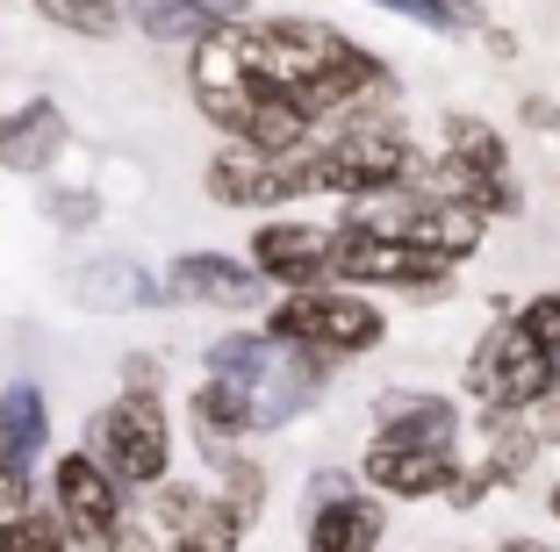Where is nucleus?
Returning a JSON list of instances; mask_svg holds the SVG:
<instances>
[{
  "mask_svg": "<svg viewBox=\"0 0 560 552\" xmlns=\"http://www.w3.org/2000/svg\"><path fill=\"white\" fill-rule=\"evenodd\" d=\"M201 195L237 215H280L295 201H310V158L302 151L295 158H259L245 144H223L201 158Z\"/></svg>",
  "mask_w": 560,
  "mask_h": 552,
  "instance_id": "39448f33",
  "label": "nucleus"
},
{
  "mask_svg": "<svg viewBox=\"0 0 560 552\" xmlns=\"http://www.w3.org/2000/svg\"><path fill=\"white\" fill-rule=\"evenodd\" d=\"M72 302L94 309V316H116V309H151V302H165V287L137 259H116V251H108V259L72 273Z\"/></svg>",
  "mask_w": 560,
  "mask_h": 552,
  "instance_id": "dca6fc26",
  "label": "nucleus"
},
{
  "mask_svg": "<svg viewBox=\"0 0 560 552\" xmlns=\"http://www.w3.org/2000/svg\"><path fill=\"white\" fill-rule=\"evenodd\" d=\"M80 445L108 467V481H116L122 495H130V488L144 495V488H159L165 473H173V409H165V395L116 388L86 416Z\"/></svg>",
  "mask_w": 560,
  "mask_h": 552,
  "instance_id": "f03ea898",
  "label": "nucleus"
},
{
  "mask_svg": "<svg viewBox=\"0 0 560 552\" xmlns=\"http://www.w3.org/2000/svg\"><path fill=\"white\" fill-rule=\"evenodd\" d=\"M165 302H187V309H223V316H252L273 302V287H266L259 273H252L245 259H231V251H180V259L165 266Z\"/></svg>",
  "mask_w": 560,
  "mask_h": 552,
  "instance_id": "6e6552de",
  "label": "nucleus"
},
{
  "mask_svg": "<svg viewBox=\"0 0 560 552\" xmlns=\"http://www.w3.org/2000/svg\"><path fill=\"white\" fill-rule=\"evenodd\" d=\"M245 531H252V524L237 517L231 503L201 495V509H195V517H187L173 538H165V545H180V552H245Z\"/></svg>",
  "mask_w": 560,
  "mask_h": 552,
  "instance_id": "5701e85b",
  "label": "nucleus"
},
{
  "mask_svg": "<svg viewBox=\"0 0 560 552\" xmlns=\"http://www.w3.org/2000/svg\"><path fill=\"white\" fill-rule=\"evenodd\" d=\"M122 22H137V36L159 50H187L209 36V22L187 8V0H122Z\"/></svg>",
  "mask_w": 560,
  "mask_h": 552,
  "instance_id": "412c9836",
  "label": "nucleus"
},
{
  "mask_svg": "<svg viewBox=\"0 0 560 552\" xmlns=\"http://www.w3.org/2000/svg\"><path fill=\"white\" fill-rule=\"evenodd\" d=\"M273 352L280 344L266 338V330H231V338H215L209 352H201V374H215V380H231V388H259V374L273 366Z\"/></svg>",
  "mask_w": 560,
  "mask_h": 552,
  "instance_id": "aec40b11",
  "label": "nucleus"
},
{
  "mask_svg": "<svg viewBox=\"0 0 560 552\" xmlns=\"http://www.w3.org/2000/svg\"><path fill=\"white\" fill-rule=\"evenodd\" d=\"M187 8H195V15L209 22V30H237V22L259 15V0H187Z\"/></svg>",
  "mask_w": 560,
  "mask_h": 552,
  "instance_id": "c756f323",
  "label": "nucleus"
},
{
  "mask_svg": "<svg viewBox=\"0 0 560 552\" xmlns=\"http://www.w3.org/2000/svg\"><path fill=\"white\" fill-rule=\"evenodd\" d=\"M381 453H460V402L453 395H388L374 416V438Z\"/></svg>",
  "mask_w": 560,
  "mask_h": 552,
  "instance_id": "9b49d317",
  "label": "nucleus"
},
{
  "mask_svg": "<svg viewBox=\"0 0 560 552\" xmlns=\"http://www.w3.org/2000/svg\"><path fill=\"white\" fill-rule=\"evenodd\" d=\"M324 251H330V223H288V215H266L252 223L245 266L266 287L295 294V287H324Z\"/></svg>",
  "mask_w": 560,
  "mask_h": 552,
  "instance_id": "1a4fd4ad",
  "label": "nucleus"
},
{
  "mask_svg": "<svg viewBox=\"0 0 560 552\" xmlns=\"http://www.w3.org/2000/svg\"><path fill=\"white\" fill-rule=\"evenodd\" d=\"M481 44H489V58H517V36L511 30H489V22H481Z\"/></svg>",
  "mask_w": 560,
  "mask_h": 552,
  "instance_id": "473e14b6",
  "label": "nucleus"
},
{
  "mask_svg": "<svg viewBox=\"0 0 560 552\" xmlns=\"http://www.w3.org/2000/svg\"><path fill=\"white\" fill-rule=\"evenodd\" d=\"M495 552H560V545H546V538H503Z\"/></svg>",
  "mask_w": 560,
  "mask_h": 552,
  "instance_id": "72a5a7b5",
  "label": "nucleus"
},
{
  "mask_svg": "<svg viewBox=\"0 0 560 552\" xmlns=\"http://www.w3.org/2000/svg\"><path fill=\"white\" fill-rule=\"evenodd\" d=\"M122 388L159 395V388H165V359H159V352H122Z\"/></svg>",
  "mask_w": 560,
  "mask_h": 552,
  "instance_id": "7c9ffc66",
  "label": "nucleus"
},
{
  "mask_svg": "<svg viewBox=\"0 0 560 552\" xmlns=\"http://www.w3.org/2000/svg\"><path fill=\"white\" fill-rule=\"evenodd\" d=\"M489 215L475 209V201H445V195H417L410 187V215H402V230L396 237H410V244H424L431 259H445V266H467L489 244Z\"/></svg>",
  "mask_w": 560,
  "mask_h": 552,
  "instance_id": "f8f14e48",
  "label": "nucleus"
},
{
  "mask_svg": "<svg viewBox=\"0 0 560 552\" xmlns=\"http://www.w3.org/2000/svg\"><path fill=\"white\" fill-rule=\"evenodd\" d=\"M553 388H560V359L546 352L517 316H495L475 338L467 366H460V395H475L481 416H525V409L546 402Z\"/></svg>",
  "mask_w": 560,
  "mask_h": 552,
  "instance_id": "7ed1b4c3",
  "label": "nucleus"
},
{
  "mask_svg": "<svg viewBox=\"0 0 560 552\" xmlns=\"http://www.w3.org/2000/svg\"><path fill=\"white\" fill-rule=\"evenodd\" d=\"M165 552H180V545H165Z\"/></svg>",
  "mask_w": 560,
  "mask_h": 552,
  "instance_id": "c9c22d12",
  "label": "nucleus"
},
{
  "mask_svg": "<svg viewBox=\"0 0 560 552\" xmlns=\"http://www.w3.org/2000/svg\"><path fill=\"white\" fill-rule=\"evenodd\" d=\"M324 280H338V287H402L417 302H445L453 294V266L431 259L424 244L374 237V230H346V223H330Z\"/></svg>",
  "mask_w": 560,
  "mask_h": 552,
  "instance_id": "20e7f679",
  "label": "nucleus"
},
{
  "mask_svg": "<svg viewBox=\"0 0 560 552\" xmlns=\"http://www.w3.org/2000/svg\"><path fill=\"white\" fill-rule=\"evenodd\" d=\"M187 94H195L201 122H209L223 144H237L252 101H259L245 58H237V30H209L201 44H187Z\"/></svg>",
  "mask_w": 560,
  "mask_h": 552,
  "instance_id": "0eeeda50",
  "label": "nucleus"
},
{
  "mask_svg": "<svg viewBox=\"0 0 560 552\" xmlns=\"http://www.w3.org/2000/svg\"><path fill=\"white\" fill-rule=\"evenodd\" d=\"M517 122H525V130H553V122H560V108H553L546 94H525V101H517Z\"/></svg>",
  "mask_w": 560,
  "mask_h": 552,
  "instance_id": "2f4dec72",
  "label": "nucleus"
},
{
  "mask_svg": "<svg viewBox=\"0 0 560 552\" xmlns=\"http://www.w3.org/2000/svg\"><path fill=\"white\" fill-rule=\"evenodd\" d=\"M388 538V509H381L374 488H330L310 503V524H302V552H381Z\"/></svg>",
  "mask_w": 560,
  "mask_h": 552,
  "instance_id": "9d476101",
  "label": "nucleus"
},
{
  "mask_svg": "<svg viewBox=\"0 0 560 552\" xmlns=\"http://www.w3.org/2000/svg\"><path fill=\"white\" fill-rule=\"evenodd\" d=\"M44 495H50V517H58V531H66L72 545H94V552L108 545V531H116L122 517H130V495L108 481V467H101L86 445H72V453H50Z\"/></svg>",
  "mask_w": 560,
  "mask_h": 552,
  "instance_id": "423d86ee",
  "label": "nucleus"
},
{
  "mask_svg": "<svg viewBox=\"0 0 560 552\" xmlns=\"http://www.w3.org/2000/svg\"><path fill=\"white\" fill-rule=\"evenodd\" d=\"M439 151L460 173H475V179H511L517 165H511V137L495 130L489 115H475V108H445L439 115Z\"/></svg>",
  "mask_w": 560,
  "mask_h": 552,
  "instance_id": "f3484780",
  "label": "nucleus"
},
{
  "mask_svg": "<svg viewBox=\"0 0 560 552\" xmlns=\"http://www.w3.org/2000/svg\"><path fill=\"white\" fill-rule=\"evenodd\" d=\"M209 473H215V488H209L215 503H231L245 524L266 517V467L252 453H237V445H231V453H209Z\"/></svg>",
  "mask_w": 560,
  "mask_h": 552,
  "instance_id": "4be33fe9",
  "label": "nucleus"
},
{
  "mask_svg": "<svg viewBox=\"0 0 560 552\" xmlns=\"http://www.w3.org/2000/svg\"><path fill=\"white\" fill-rule=\"evenodd\" d=\"M539 431H532V416H481V453L467 459V467L481 473L489 488H511L532 473V459H539Z\"/></svg>",
  "mask_w": 560,
  "mask_h": 552,
  "instance_id": "6ab92c4d",
  "label": "nucleus"
},
{
  "mask_svg": "<svg viewBox=\"0 0 560 552\" xmlns=\"http://www.w3.org/2000/svg\"><path fill=\"white\" fill-rule=\"evenodd\" d=\"M101 552H165V538L151 531L144 517H122L116 531H108V545H101Z\"/></svg>",
  "mask_w": 560,
  "mask_h": 552,
  "instance_id": "c85d7f7f",
  "label": "nucleus"
},
{
  "mask_svg": "<svg viewBox=\"0 0 560 552\" xmlns=\"http://www.w3.org/2000/svg\"><path fill=\"white\" fill-rule=\"evenodd\" d=\"M259 330L273 344H310V352H330V359H366L388 344V309H381L366 287H295V294H273L259 316Z\"/></svg>",
  "mask_w": 560,
  "mask_h": 552,
  "instance_id": "f257e3e1",
  "label": "nucleus"
},
{
  "mask_svg": "<svg viewBox=\"0 0 560 552\" xmlns=\"http://www.w3.org/2000/svg\"><path fill=\"white\" fill-rule=\"evenodd\" d=\"M187 431H195L201 459L231 453V445H245V438H259V431H252V395L231 388V380H215V374H201L195 395H187Z\"/></svg>",
  "mask_w": 560,
  "mask_h": 552,
  "instance_id": "4468645a",
  "label": "nucleus"
},
{
  "mask_svg": "<svg viewBox=\"0 0 560 552\" xmlns=\"http://www.w3.org/2000/svg\"><path fill=\"white\" fill-rule=\"evenodd\" d=\"M50 453V395L44 380H0V459L44 467Z\"/></svg>",
  "mask_w": 560,
  "mask_h": 552,
  "instance_id": "2eb2a0df",
  "label": "nucleus"
},
{
  "mask_svg": "<svg viewBox=\"0 0 560 552\" xmlns=\"http://www.w3.org/2000/svg\"><path fill=\"white\" fill-rule=\"evenodd\" d=\"M30 8L50 30L80 36V44H108V36L122 30V0H30Z\"/></svg>",
  "mask_w": 560,
  "mask_h": 552,
  "instance_id": "b1692460",
  "label": "nucleus"
},
{
  "mask_svg": "<svg viewBox=\"0 0 560 552\" xmlns=\"http://www.w3.org/2000/svg\"><path fill=\"white\" fill-rule=\"evenodd\" d=\"M546 509H553V524H560V481H553V495H546Z\"/></svg>",
  "mask_w": 560,
  "mask_h": 552,
  "instance_id": "f704fd0d",
  "label": "nucleus"
},
{
  "mask_svg": "<svg viewBox=\"0 0 560 552\" xmlns=\"http://www.w3.org/2000/svg\"><path fill=\"white\" fill-rule=\"evenodd\" d=\"M237 144L259 151V158H295V151L316 144V122L295 108V94H266V86H259V101H252V115H245V130H237Z\"/></svg>",
  "mask_w": 560,
  "mask_h": 552,
  "instance_id": "a211bd4d",
  "label": "nucleus"
},
{
  "mask_svg": "<svg viewBox=\"0 0 560 552\" xmlns=\"http://www.w3.org/2000/svg\"><path fill=\"white\" fill-rule=\"evenodd\" d=\"M44 215L58 230H94L101 223V195H94V187H50V195H44Z\"/></svg>",
  "mask_w": 560,
  "mask_h": 552,
  "instance_id": "bb28decb",
  "label": "nucleus"
},
{
  "mask_svg": "<svg viewBox=\"0 0 560 552\" xmlns=\"http://www.w3.org/2000/svg\"><path fill=\"white\" fill-rule=\"evenodd\" d=\"M511 316H517V324H525L532 338L546 344V352L560 359V287H539V294H525V302H517Z\"/></svg>",
  "mask_w": 560,
  "mask_h": 552,
  "instance_id": "cd10ccee",
  "label": "nucleus"
},
{
  "mask_svg": "<svg viewBox=\"0 0 560 552\" xmlns=\"http://www.w3.org/2000/svg\"><path fill=\"white\" fill-rule=\"evenodd\" d=\"M66 144H72V122H66V108L50 94H36V101H22V108H8L0 115V173H50V165L66 158Z\"/></svg>",
  "mask_w": 560,
  "mask_h": 552,
  "instance_id": "ddd939ff",
  "label": "nucleus"
},
{
  "mask_svg": "<svg viewBox=\"0 0 560 552\" xmlns=\"http://www.w3.org/2000/svg\"><path fill=\"white\" fill-rule=\"evenodd\" d=\"M0 552H72V538L58 531V517H50L44 503H36L15 531H0Z\"/></svg>",
  "mask_w": 560,
  "mask_h": 552,
  "instance_id": "393cba45",
  "label": "nucleus"
},
{
  "mask_svg": "<svg viewBox=\"0 0 560 552\" xmlns=\"http://www.w3.org/2000/svg\"><path fill=\"white\" fill-rule=\"evenodd\" d=\"M30 509H36V467H15V459H0V531H15Z\"/></svg>",
  "mask_w": 560,
  "mask_h": 552,
  "instance_id": "a878e982",
  "label": "nucleus"
}]
</instances>
